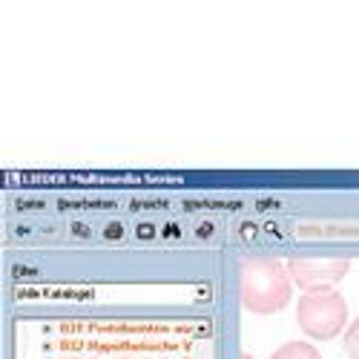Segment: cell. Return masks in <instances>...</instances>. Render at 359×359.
Segmentation results:
<instances>
[{"instance_id": "cell-2", "label": "cell", "mask_w": 359, "mask_h": 359, "mask_svg": "<svg viewBox=\"0 0 359 359\" xmlns=\"http://www.w3.org/2000/svg\"><path fill=\"white\" fill-rule=\"evenodd\" d=\"M296 322L299 327L319 342L337 339L339 334L348 331V305L345 296L337 290L325 293H305L296 305Z\"/></svg>"}, {"instance_id": "cell-5", "label": "cell", "mask_w": 359, "mask_h": 359, "mask_svg": "<svg viewBox=\"0 0 359 359\" xmlns=\"http://www.w3.org/2000/svg\"><path fill=\"white\" fill-rule=\"evenodd\" d=\"M345 353H348V359H359V316L345 331Z\"/></svg>"}, {"instance_id": "cell-6", "label": "cell", "mask_w": 359, "mask_h": 359, "mask_svg": "<svg viewBox=\"0 0 359 359\" xmlns=\"http://www.w3.org/2000/svg\"><path fill=\"white\" fill-rule=\"evenodd\" d=\"M238 359H256V356H250V353H242V356H238Z\"/></svg>"}, {"instance_id": "cell-1", "label": "cell", "mask_w": 359, "mask_h": 359, "mask_svg": "<svg viewBox=\"0 0 359 359\" xmlns=\"http://www.w3.org/2000/svg\"><path fill=\"white\" fill-rule=\"evenodd\" d=\"M293 293L287 264L279 259H242L238 262V296L250 313H279Z\"/></svg>"}, {"instance_id": "cell-3", "label": "cell", "mask_w": 359, "mask_h": 359, "mask_svg": "<svg viewBox=\"0 0 359 359\" xmlns=\"http://www.w3.org/2000/svg\"><path fill=\"white\" fill-rule=\"evenodd\" d=\"M348 271H351V259H342V256H337V259L296 256L287 262V273H290L293 285L302 287V296L334 290V285L342 282Z\"/></svg>"}, {"instance_id": "cell-4", "label": "cell", "mask_w": 359, "mask_h": 359, "mask_svg": "<svg viewBox=\"0 0 359 359\" xmlns=\"http://www.w3.org/2000/svg\"><path fill=\"white\" fill-rule=\"evenodd\" d=\"M271 359H322V353L308 342H285Z\"/></svg>"}]
</instances>
